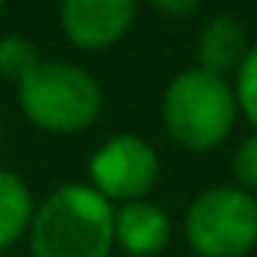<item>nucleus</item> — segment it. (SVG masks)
Listing matches in <instances>:
<instances>
[{
  "label": "nucleus",
  "instance_id": "1",
  "mask_svg": "<svg viewBox=\"0 0 257 257\" xmlns=\"http://www.w3.org/2000/svg\"><path fill=\"white\" fill-rule=\"evenodd\" d=\"M114 247V208L94 186L56 189L30 225L33 257H107Z\"/></svg>",
  "mask_w": 257,
  "mask_h": 257
},
{
  "label": "nucleus",
  "instance_id": "2",
  "mask_svg": "<svg viewBox=\"0 0 257 257\" xmlns=\"http://www.w3.org/2000/svg\"><path fill=\"white\" fill-rule=\"evenodd\" d=\"M238 117V98L225 78L189 69L170 82L163 94V124L186 150H212L231 134Z\"/></svg>",
  "mask_w": 257,
  "mask_h": 257
},
{
  "label": "nucleus",
  "instance_id": "3",
  "mask_svg": "<svg viewBox=\"0 0 257 257\" xmlns=\"http://www.w3.org/2000/svg\"><path fill=\"white\" fill-rule=\"evenodd\" d=\"M17 94L26 117L52 134L85 131L101 111V85L69 62H39L17 85Z\"/></svg>",
  "mask_w": 257,
  "mask_h": 257
},
{
  "label": "nucleus",
  "instance_id": "4",
  "mask_svg": "<svg viewBox=\"0 0 257 257\" xmlns=\"http://www.w3.org/2000/svg\"><path fill=\"white\" fill-rule=\"evenodd\" d=\"M186 238L202 257H244L257 244V199L238 186L205 189L186 212Z\"/></svg>",
  "mask_w": 257,
  "mask_h": 257
},
{
  "label": "nucleus",
  "instance_id": "5",
  "mask_svg": "<svg viewBox=\"0 0 257 257\" xmlns=\"http://www.w3.org/2000/svg\"><path fill=\"white\" fill-rule=\"evenodd\" d=\"M91 182L107 202H140L160 176V160L147 140L134 134H117L101 144L91 157Z\"/></svg>",
  "mask_w": 257,
  "mask_h": 257
},
{
  "label": "nucleus",
  "instance_id": "6",
  "mask_svg": "<svg viewBox=\"0 0 257 257\" xmlns=\"http://www.w3.org/2000/svg\"><path fill=\"white\" fill-rule=\"evenodd\" d=\"M137 0H62L65 36L82 49H107L134 23Z\"/></svg>",
  "mask_w": 257,
  "mask_h": 257
},
{
  "label": "nucleus",
  "instance_id": "7",
  "mask_svg": "<svg viewBox=\"0 0 257 257\" xmlns=\"http://www.w3.org/2000/svg\"><path fill=\"white\" fill-rule=\"evenodd\" d=\"M170 241V218L153 202H127L114 212V244H120L134 257L160 254Z\"/></svg>",
  "mask_w": 257,
  "mask_h": 257
},
{
  "label": "nucleus",
  "instance_id": "8",
  "mask_svg": "<svg viewBox=\"0 0 257 257\" xmlns=\"http://www.w3.org/2000/svg\"><path fill=\"white\" fill-rule=\"evenodd\" d=\"M247 56V33L234 17H212L202 26L195 39V59L202 72L225 78L228 72H238Z\"/></svg>",
  "mask_w": 257,
  "mask_h": 257
},
{
  "label": "nucleus",
  "instance_id": "9",
  "mask_svg": "<svg viewBox=\"0 0 257 257\" xmlns=\"http://www.w3.org/2000/svg\"><path fill=\"white\" fill-rule=\"evenodd\" d=\"M33 195L17 173L0 170V247H10L33 225Z\"/></svg>",
  "mask_w": 257,
  "mask_h": 257
},
{
  "label": "nucleus",
  "instance_id": "10",
  "mask_svg": "<svg viewBox=\"0 0 257 257\" xmlns=\"http://www.w3.org/2000/svg\"><path fill=\"white\" fill-rule=\"evenodd\" d=\"M36 65H39V52L30 39H23V36H4L0 39V75L4 78L20 85Z\"/></svg>",
  "mask_w": 257,
  "mask_h": 257
},
{
  "label": "nucleus",
  "instance_id": "11",
  "mask_svg": "<svg viewBox=\"0 0 257 257\" xmlns=\"http://www.w3.org/2000/svg\"><path fill=\"white\" fill-rule=\"evenodd\" d=\"M234 98L238 107L244 111V117L251 120V127L257 131V46H251L238 69V85H234Z\"/></svg>",
  "mask_w": 257,
  "mask_h": 257
},
{
  "label": "nucleus",
  "instance_id": "12",
  "mask_svg": "<svg viewBox=\"0 0 257 257\" xmlns=\"http://www.w3.org/2000/svg\"><path fill=\"white\" fill-rule=\"evenodd\" d=\"M234 179H238V189L251 195L257 192V134L247 137L234 153Z\"/></svg>",
  "mask_w": 257,
  "mask_h": 257
},
{
  "label": "nucleus",
  "instance_id": "13",
  "mask_svg": "<svg viewBox=\"0 0 257 257\" xmlns=\"http://www.w3.org/2000/svg\"><path fill=\"white\" fill-rule=\"evenodd\" d=\"M153 10L166 13V17H189V13L199 10L202 0H147Z\"/></svg>",
  "mask_w": 257,
  "mask_h": 257
},
{
  "label": "nucleus",
  "instance_id": "14",
  "mask_svg": "<svg viewBox=\"0 0 257 257\" xmlns=\"http://www.w3.org/2000/svg\"><path fill=\"white\" fill-rule=\"evenodd\" d=\"M0 4H4V0H0Z\"/></svg>",
  "mask_w": 257,
  "mask_h": 257
}]
</instances>
